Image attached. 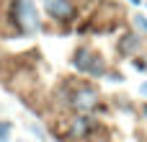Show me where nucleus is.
Instances as JSON below:
<instances>
[{"mask_svg":"<svg viewBox=\"0 0 147 142\" xmlns=\"http://www.w3.org/2000/svg\"><path fill=\"white\" fill-rule=\"evenodd\" d=\"M16 18H18V23H21V28H23L26 34H36L39 26H41L34 0H18V3H16Z\"/></svg>","mask_w":147,"mask_h":142,"instance_id":"nucleus-1","label":"nucleus"},{"mask_svg":"<svg viewBox=\"0 0 147 142\" xmlns=\"http://www.w3.org/2000/svg\"><path fill=\"white\" fill-rule=\"evenodd\" d=\"M72 65H75L80 72H88V75H101V72H103V62H101L93 52H88V49H78Z\"/></svg>","mask_w":147,"mask_h":142,"instance_id":"nucleus-2","label":"nucleus"},{"mask_svg":"<svg viewBox=\"0 0 147 142\" xmlns=\"http://www.w3.org/2000/svg\"><path fill=\"white\" fill-rule=\"evenodd\" d=\"M72 106H75L78 111H90V109L98 106V93H96L93 88H80V91L75 93V98H72Z\"/></svg>","mask_w":147,"mask_h":142,"instance_id":"nucleus-3","label":"nucleus"},{"mask_svg":"<svg viewBox=\"0 0 147 142\" xmlns=\"http://www.w3.org/2000/svg\"><path fill=\"white\" fill-rule=\"evenodd\" d=\"M41 3H44L47 13L54 16L57 21H67L72 16V3L70 0H41Z\"/></svg>","mask_w":147,"mask_h":142,"instance_id":"nucleus-4","label":"nucleus"},{"mask_svg":"<svg viewBox=\"0 0 147 142\" xmlns=\"http://www.w3.org/2000/svg\"><path fill=\"white\" fill-rule=\"evenodd\" d=\"M90 129H93L90 119H85V116H83V119H78V122L72 124L70 135H72V137H88V132H90Z\"/></svg>","mask_w":147,"mask_h":142,"instance_id":"nucleus-5","label":"nucleus"},{"mask_svg":"<svg viewBox=\"0 0 147 142\" xmlns=\"http://www.w3.org/2000/svg\"><path fill=\"white\" fill-rule=\"evenodd\" d=\"M10 137V122H0V142H8Z\"/></svg>","mask_w":147,"mask_h":142,"instance_id":"nucleus-6","label":"nucleus"},{"mask_svg":"<svg viewBox=\"0 0 147 142\" xmlns=\"http://www.w3.org/2000/svg\"><path fill=\"white\" fill-rule=\"evenodd\" d=\"M134 21H137L140 28H145V31H147V18H145V16H134Z\"/></svg>","mask_w":147,"mask_h":142,"instance_id":"nucleus-7","label":"nucleus"},{"mask_svg":"<svg viewBox=\"0 0 147 142\" xmlns=\"http://www.w3.org/2000/svg\"><path fill=\"white\" fill-rule=\"evenodd\" d=\"M142 93H145V96H147V83H142Z\"/></svg>","mask_w":147,"mask_h":142,"instance_id":"nucleus-8","label":"nucleus"},{"mask_svg":"<svg viewBox=\"0 0 147 142\" xmlns=\"http://www.w3.org/2000/svg\"><path fill=\"white\" fill-rule=\"evenodd\" d=\"M145 114H147V106H145Z\"/></svg>","mask_w":147,"mask_h":142,"instance_id":"nucleus-9","label":"nucleus"}]
</instances>
